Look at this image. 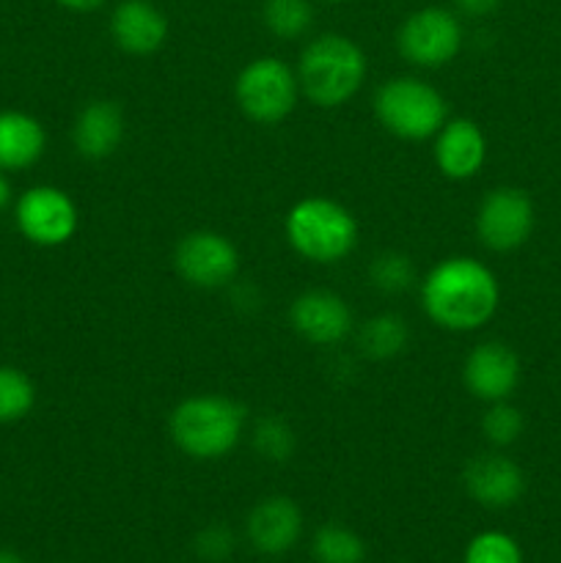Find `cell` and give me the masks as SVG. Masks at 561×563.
<instances>
[{
  "label": "cell",
  "mask_w": 561,
  "mask_h": 563,
  "mask_svg": "<svg viewBox=\"0 0 561 563\" xmlns=\"http://www.w3.org/2000/svg\"><path fill=\"white\" fill-rule=\"evenodd\" d=\"M396 47L405 60L421 69H440L462 49V22L454 11L424 5L405 16L396 33Z\"/></svg>",
  "instance_id": "obj_7"
},
{
  "label": "cell",
  "mask_w": 561,
  "mask_h": 563,
  "mask_svg": "<svg viewBox=\"0 0 561 563\" xmlns=\"http://www.w3.org/2000/svg\"><path fill=\"white\" fill-rule=\"evenodd\" d=\"M286 240L311 264H339L358 245V220L333 198L308 196L286 212Z\"/></svg>",
  "instance_id": "obj_4"
},
{
  "label": "cell",
  "mask_w": 561,
  "mask_h": 563,
  "mask_svg": "<svg viewBox=\"0 0 561 563\" xmlns=\"http://www.w3.org/2000/svg\"><path fill=\"white\" fill-rule=\"evenodd\" d=\"M234 97L242 113L256 124H280L300 99L297 71L273 55L253 58L237 75Z\"/></svg>",
  "instance_id": "obj_6"
},
{
  "label": "cell",
  "mask_w": 561,
  "mask_h": 563,
  "mask_svg": "<svg viewBox=\"0 0 561 563\" xmlns=\"http://www.w3.org/2000/svg\"><path fill=\"white\" fill-rule=\"evenodd\" d=\"M176 449L190 460H223L245 434V407L220 394H198L179 401L168 418Z\"/></svg>",
  "instance_id": "obj_2"
},
{
  "label": "cell",
  "mask_w": 561,
  "mask_h": 563,
  "mask_svg": "<svg viewBox=\"0 0 561 563\" xmlns=\"http://www.w3.org/2000/svg\"><path fill=\"white\" fill-rule=\"evenodd\" d=\"M465 563H522V550L509 533L484 531L468 542Z\"/></svg>",
  "instance_id": "obj_25"
},
{
  "label": "cell",
  "mask_w": 561,
  "mask_h": 563,
  "mask_svg": "<svg viewBox=\"0 0 561 563\" xmlns=\"http://www.w3.org/2000/svg\"><path fill=\"white\" fill-rule=\"evenodd\" d=\"M328 3H344V0H328Z\"/></svg>",
  "instance_id": "obj_32"
},
{
  "label": "cell",
  "mask_w": 561,
  "mask_h": 563,
  "mask_svg": "<svg viewBox=\"0 0 561 563\" xmlns=\"http://www.w3.org/2000/svg\"><path fill=\"white\" fill-rule=\"evenodd\" d=\"M462 379L479 401H506L520 383V357L501 341H484L468 352Z\"/></svg>",
  "instance_id": "obj_12"
},
{
  "label": "cell",
  "mask_w": 561,
  "mask_h": 563,
  "mask_svg": "<svg viewBox=\"0 0 561 563\" xmlns=\"http://www.w3.org/2000/svg\"><path fill=\"white\" fill-rule=\"evenodd\" d=\"M0 563H25V559H22L16 550L11 548H0Z\"/></svg>",
  "instance_id": "obj_31"
},
{
  "label": "cell",
  "mask_w": 561,
  "mask_h": 563,
  "mask_svg": "<svg viewBox=\"0 0 561 563\" xmlns=\"http://www.w3.org/2000/svg\"><path fill=\"white\" fill-rule=\"evenodd\" d=\"M124 113L110 99H94L77 113L72 124V143L86 159H105L124 141Z\"/></svg>",
  "instance_id": "obj_17"
},
{
  "label": "cell",
  "mask_w": 561,
  "mask_h": 563,
  "mask_svg": "<svg viewBox=\"0 0 561 563\" xmlns=\"http://www.w3.org/2000/svg\"><path fill=\"white\" fill-rule=\"evenodd\" d=\"M248 542L262 555H284L297 544L302 533V511L286 495L258 500L245 522Z\"/></svg>",
  "instance_id": "obj_15"
},
{
  "label": "cell",
  "mask_w": 561,
  "mask_h": 563,
  "mask_svg": "<svg viewBox=\"0 0 561 563\" xmlns=\"http://www.w3.org/2000/svg\"><path fill=\"white\" fill-rule=\"evenodd\" d=\"M407 339H410V330L399 313H377L363 322L361 333H358V346L372 361H388L405 350Z\"/></svg>",
  "instance_id": "obj_19"
},
{
  "label": "cell",
  "mask_w": 561,
  "mask_h": 563,
  "mask_svg": "<svg viewBox=\"0 0 561 563\" xmlns=\"http://www.w3.org/2000/svg\"><path fill=\"white\" fill-rule=\"evenodd\" d=\"M61 9L75 11V14H91V11H99L105 5V0H55Z\"/></svg>",
  "instance_id": "obj_29"
},
{
  "label": "cell",
  "mask_w": 561,
  "mask_h": 563,
  "mask_svg": "<svg viewBox=\"0 0 561 563\" xmlns=\"http://www.w3.org/2000/svg\"><path fill=\"white\" fill-rule=\"evenodd\" d=\"M501 286L493 269L471 256H449L421 280V306L429 322L451 333H471L495 317Z\"/></svg>",
  "instance_id": "obj_1"
},
{
  "label": "cell",
  "mask_w": 561,
  "mask_h": 563,
  "mask_svg": "<svg viewBox=\"0 0 561 563\" xmlns=\"http://www.w3.org/2000/svg\"><path fill=\"white\" fill-rule=\"evenodd\" d=\"M11 203V181L6 179V174L0 170V212Z\"/></svg>",
  "instance_id": "obj_30"
},
{
  "label": "cell",
  "mask_w": 561,
  "mask_h": 563,
  "mask_svg": "<svg viewBox=\"0 0 561 563\" xmlns=\"http://www.w3.org/2000/svg\"><path fill=\"white\" fill-rule=\"evenodd\" d=\"M369 60L344 33H322L302 47L297 60V82L317 108H339L350 102L366 82Z\"/></svg>",
  "instance_id": "obj_3"
},
{
  "label": "cell",
  "mask_w": 561,
  "mask_h": 563,
  "mask_svg": "<svg viewBox=\"0 0 561 563\" xmlns=\"http://www.w3.org/2000/svg\"><path fill=\"white\" fill-rule=\"evenodd\" d=\"M526 421H522V412L517 407H512L509 401H493L487 407V412L482 416V432L484 438L493 445L504 449L520 440Z\"/></svg>",
  "instance_id": "obj_26"
},
{
  "label": "cell",
  "mask_w": 561,
  "mask_h": 563,
  "mask_svg": "<svg viewBox=\"0 0 561 563\" xmlns=\"http://www.w3.org/2000/svg\"><path fill=\"white\" fill-rule=\"evenodd\" d=\"M311 555L317 563H363L366 561V544L352 528L330 522L314 533Z\"/></svg>",
  "instance_id": "obj_20"
},
{
  "label": "cell",
  "mask_w": 561,
  "mask_h": 563,
  "mask_svg": "<svg viewBox=\"0 0 561 563\" xmlns=\"http://www.w3.org/2000/svg\"><path fill=\"white\" fill-rule=\"evenodd\" d=\"M253 449L267 462H286L295 454V432L278 416H264L253 427Z\"/></svg>",
  "instance_id": "obj_24"
},
{
  "label": "cell",
  "mask_w": 561,
  "mask_h": 563,
  "mask_svg": "<svg viewBox=\"0 0 561 563\" xmlns=\"http://www.w3.org/2000/svg\"><path fill=\"white\" fill-rule=\"evenodd\" d=\"M374 115L391 135L402 141H427L449 119L443 93L418 77L385 80L374 93Z\"/></svg>",
  "instance_id": "obj_5"
},
{
  "label": "cell",
  "mask_w": 561,
  "mask_h": 563,
  "mask_svg": "<svg viewBox=\"0 0 561 563\" xmlns=\"http://www.w3.org/2000/svg\"><path fill=\"white\" fill-rule=\"evenodd\" d=\"M231 550H234V533L226 526H209L196 537V553L204 561H226L231 555Z\"/></svg>",
  "instance_id": "obj_27"
},
{
  "label": "cell",
  "mask_w": 561,
  "mask_h": 563,
  "mask_svg": "<svg viewBox=\"0 0 561 563\" xmlns=\"http://www.w3.org/2000/svg\"><path fill=\"white\" fill-rule=\"evenodd\" d=\"M36 405V385L25 372L0 366V423H16L31 416Z\"/></svg>",
  "instance_id": "obj_22"
},
{
  "label": "cell",
  "mask_w": 561,
  "mask_h": 563,
  "mask_svg": "<svg viewBox=\"0 0 561 563\" xmlns=\"http://www.w3.org/2000/svg\"><path fill=\"white\" fill-rule=\"evenodd\" d=\"M174 267L196 289H223L240 273V253L218 231H190L176 245Z\"/></svg>",
  "instance_id": "obj_9"
},
{
  "label": "cell",
  "mask_w": 561,
  "mask_h": 563,
  "mask_svg": "<svg viewBox=\"0 0 561 563\" xmlns=\"http://www.w3.org/2000/svg\"><path fill=\"white\" fill-rule=\"evenodd\" d=\"M47 132L42 121L22 110H0V170H25L42 159Z\"/></svg>",
  "instance_id": "obj_18"
},
{
  "label": "cell",
  "mask_w": 561,
  "mask_h": 563,
  "mask_svg": "<svg viewBox=\"0 0 561 563\" xmlns=\"http://www.w3.org/2000/svg\"><path fill=\"white\" fill-rule=\"evenodd\" d=\"M435 165L451 181H468L487 159V137L471 119H446L435 135Z\"/></svg>",
  "instance_id": "obj_13"
},
{
  "label": "cell",
  "mask_w": 561,
  "mask_h": 563,
  "mask_svg": "<svg viewBox=\"0 0 561 563\" xmlns=\"http://www.w3.org/2000/svg\"><path fill=\"white\" fill-rule=\"evenodd\" d=\"M110 36L127 55H152L168 38V16L152 0H121L110 14Z\"/></svg>",
  "instance_id": "obj_16"
},
{
  "label": "cell",
  "mask_w": 561,
  "mask_h": 563,
  "mask_svg": "<svg viewBox=\"0 0 561 563\" xmlns=\"http://www.w3.org/2000/svg\"><path fill=\"white\" fill-rule=\"evenodd\" d=\"M262 20L273 36L292 42L306 36L314 22V9L308 0H264Z\"/></svg>",
  "instance_id": "obj_21"
},
{
  "label": "cell",
  "mask_w": 561,
  "mask_h": 563,
  "mask_svg": "<svg viewBox=\"0 0 561 563\" xmlns=\"http://www.w3.org/2000/svg\"><path fill=\"white\" fill-rule=\"evenodd\" d=\"M14 220L20 234L38 247L66 245L80 225L69 192L53 185L28 187L14 203Z\"/></svg>",
  "instance_id": "obj_8"
},
{
  "label": "cell",
  "mask_w": 561,
  "mask_h": 563,
  "mask_svg": "<svg viewBox=\"0 0 561 563\" xmlns=\"http://www.w3.org/2000/svg\"><path fill=\"white\" fill-rule=\"evenodd\" d=\"M289 322L302 341L314 346H336L352 333V311L341 295L330 289H308L295 297Z\"/></svg>",
  "instance_id": "obj_11"
},
{
  "label": "cell",
  "mask_w": 561,
  "mask_h": 563,
  "mask_svg": "<svg viewBox=\"0 0 561 563\" xmlns=\"http://www.w3.org/2000/svg\"><path fill=\"white\" fill-rule=\"evenodd\" d=\"M369 278L385 295H402L413 286L416 280V264L410 262V256L396 251H385L374 256V262L369 264Z\"/></svg>",
  "instance_id": "obj_23"
},
{
  "label": "cell",
  "mask_w": 561,
  "mask_h": 563,
  "mask_svg": "<svg viewBox=\"0 0 561 563\" xmlns=\"http://www.w3.org/2000/svg\"><path fill=\"white\" fill-rule=\"evenodd\" d=\"M501 3H504V0H454L457 11H462V14L468 16H487L493 14Z\"/></svg>",
  "instance_id": "obj_28"
},
{
  "label": "cell",
  "mask_w": 561,
  "mask_h": 563,
  "mask_svg": "<svg viewBox=\"0 0 561 563\" xmlns=\"http://www.w3.org/2000/svg\"><path fill=\"white\" fill-rule=\"evenodd\" d=\"M534 203L517 187H495L476 209V234L484 247L509 253L526 245L534 231Z\"/></svg>",
  "instance_id": "obj_10"
},
{
  "label": "cell",
  "mask_w": 561,
  "mask_h": 563,
  "mask_svg": "<svg viewBox=\"0 0 561 563\" xmlns=\"http://www.w3.org/2000/svg\"><path fill=\"white\" fill-rule=\"evenodd\" d=\"M462 484L465 493L487 509H509L526 493V476L520 465L501 454L473 456L462 473Z\"/></svg>",
  "instance_id": "obj_14"
}]
</instances>
